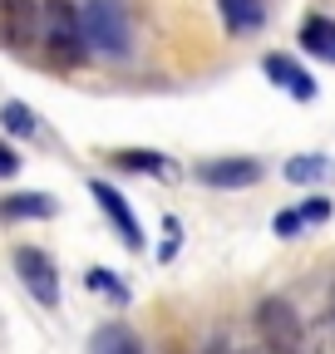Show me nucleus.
Wrapping results in <instances>:
<instances>
[{
	"mask_svg": "<svg viewBox=\"0 0 335 354\" xmlns=\"http://www.w3.org/2000/svg\"><path fill=\"white\" fill-rule=\"evenodd\" d=\"M237 354H281V349H271V344H251V349H237Z\"/></svg>",
	"mask_w": 335,
	"mask_h": 354,
	"instance_id": "obj_20",
	"label": "nucleus"
},
{
	"mask_svg": "<svg viewBox=\"0 0 335 354\" xmlns=\"http://www.w3.org/2000/svg\"><path fill=\"white\" fill-rule=\"evenodd\" d=\"M0 123H6L15 138H30V133L39 128V118H35V109L30 104H20V99H10L6 109H0Z\"/></svg>",
	"mask_w": 335,
	"mask_h": 354,
	"instance_id": "obj_16",
	"label": "nucleus"
},
{
	"mask_svg": "<svg viewBox=\"0 0 335 354\" xmlns=\"http://www.w3.org/2000/svg\"><path fill=\"white\" fill-rule=\"evenodd\" d=\"M84 30H89V50L99 55H129V10L118 6V0H89L84 6Z\"/></svg>",
	"mask_w": 335,
	"mask_h": 354,
	"instance_id": "obj_3",
	"label": "nucleus"
},
{
	"mask_svg": "<svg viewBox=\"0 0 335 354\" xmlns=\"http://www.w3.org/2000/svg\"><path fill=\"white\" fill-rule=\"evenodd\" d=\"M15 271H20L25 290H30L39 305H45V310H55V305H60V276H55V261H50L45 251L20 246V251H15Z\"/></svg>",
	"mask_w": 335,
	"mask_h": 354,
	"instance_id": "obj_4",
	"label": "nucleus"
},
{
	"mask_svg": "<svg viewBox=\"0 0 335 354\" xmlns=\"http://www.w3.org/2000/svg\"><path fill=\"white\" fill-rule=\"evenodd\" d=\"M325 216H330V202H325V197L301 202V207H291V212L276 216V236H296L301 227H311V221H325Z\"/></svg>",
	"mask_w": 335,
	"mask_h": 354,
	"instance_id": "obj_12",
	"label": "nucleus"
},
{
	"mask_svg": "<svg viewBox=\"0 0 335 354\" xmlns=\"http://www.w3.org/2000/svg\"><path fill=\"white\" fill-rule=\"evenodd\" d=\"M89 354H143V339L129 330V325H104V330H94V339H89Z\"/></svg>",
	"mask_w": 335,
	"mask_h": 354,
	"instance_id": "obj_9",
	"label": "nucleus"
},
{
	"mask_svg": "<svg viewBox=\"0 0 335 354\" xmlns=\"http://www.w3.org/2000/svg\"><path fill=\"white\" fill-rule=\"evenodd\" d=\"M301 44H306L316 59L335 64V20H325V15H306V25H301Z\"/></svg>",
	"mask_w": 335,
	"mask_h": 354,
	"instance_id": "obj_10",
	"label": "nucleus"
},
{
	"mask_svg": "<svg viewBox=\"0 0 335 354\" xmlns=\"http://www.w3.org/2000/svg\"><path fill=\"white\" fill-rule=\"evenodd\" d=\"M325 172H330V162H325L320 153H306V158H291V162H286V177H291V183H320Z\"/></svg>",
	"mask_w": 335,
	"mask_h": 354,
	"instance_id": "obj_17",
	"label": "nucleus"
},
{
	"mask_svg": "<svg viewBox=\"0 0 335 354\" xmlns=\"http://www.w3.org/2000/svg\"><path fill=\"white\" fill-rule=\"evenodd\" d=\"M262 69L271 74V84H281V88H286L291 99H301V104H306V99H316V79H311L296 59H286V55H266V64H262Z\"/></svg>",
	"mask_w": 335,
	"mask_h": 354,
	"instance_id": "obj_8",
	"label": "nucleus"
},
{
	"mask_svg": "<svg viewBox=\"0 0 335 354\" xmlns=\"http://www.w3.org/2000/svg\"><path fill=\"white\" fill-rule=\"evenodd\" d=\"M257 335H262V344H271V349H281V354H301V344H306V320L291 310V300H281V295H266L262 305H257Z\"/></svg>",
	"mask_w": 335,
	"mask_h": 354,
	"instance_id": "obj_2",
	"label": "nucleus"
},
{
	"mask_svg": "<svg viewBox=\"0 0 335 354\" xmlns=\"http://www.w3.org/2000/svg\"><path fill=\"white\" fill-rule=\"evenodd\" d=\"M39 25H45V6L39 0H0V35H6V44L25 50V44H35Z\"/></svg>",
	"mask_w": 335,
	"mask_h": 354,
	"instance_id": "obj_5",
	"label": "nucleus"
},
{
	"mask_svg": "<svg viewBox=\"0 0 335 354\" xmlns=\"http://www.w3.org/2000/svg\"><path fill=\"white\" fill-rule=\"evenodd\" d=\"M197 177L207 187H251V183H262V162H251V158H222V162H202Z\"/></svg>",
	"mask_w": 335,
	"mask_h": 354,
	"instance_id": "obj_7",
	"label": "nucleus"
},
{
	"mask_svg": "<svg viewBox=\"0 0 335 354\" xmlns=\"http://www.w3.org/2000/svg\"><path fill=\"white\" fill-rule=\"evenodd\" d=\"M330 310H335V290H330Z\"/></svg>",
	"mask_w": 335,
	"mask_h": 354,
	"instance_id": "obj_22",
	"label": "nucleus"
},
{
	"mask_svg": "<svg viewBox=\"0 0 335 354\" xmlns=\"http://www.w3.org/2000/svg\"><path fill=\"white\" fill-rule=\"evenodd\" d=\"M20 172V153L10 143H0V177H15Z\"/></svg>",
	"mask_w": 335,
	"mask_h": 354,
	"instance_id": "obj_19",
	"label": "nucleus"
},
{
	"mask_svg": "<svg viewBox=\"0 0 335 354\" xmlns=\"http://www.w3.org/2000/svg\"><path fill=\"white\" fill-rule=\"evenodd\" d=\"M301 354H335V310H325L320 320H311Z\"/></svg>",
	"mask_w": 335,
	"mask_h": 354,
	"instance_id": "obj_14",
	"label": "nucleus"
},
{
	"mask_svg": "<svg viewBox=\"0 0 335 354\" xmlns=\"http://www.w3.org/2000/svg\"><path fill=\"white\" fill-rule=\"evenodd\" d=\"M89 192H94V202L104 207V216L114 221V227H118V236L123 241H129L134 251L143 246V227H138V216L129 212V202H123V192H114L109 183H89Z\"/></svg>",
	"mask_w": 335,
	"mask_h": 354,
	"instance_id": "obj_6",
	"label": "nucleus"
},
{
	"mask_svg": "<svg viewBox=\"0 0 335 354\" xmlns=\"http://www.w3.org/2000/svg\"><path fill=\"white\" fill-rule=\"evenodd\" d=\"M89 286H94L99 295H114L118 305H123V300H129V290H123V281H114L109 271H89Z\"/></svg>",
	"mask_w": 335,
	"mask_h": 354,
	"instance_id": "obj_18",
	"label": "nucleus"
},
{
	"mask_svg": "<svg viewBox=\"0 0 335 354\" xmlns=\"http://www.w3.org/2000/svg\"><path fill=\"white\" fill-rule=\"evenodd\" d=\"M217 10L227 20V30H257L266 20V6L262 0H217Z\"/></svg>",
	"mask_w": 335,
	"mask_h": 354,
	"instance_id": "obj_13",
	"label": "nucleus"
},
{
	"mask_svg": "<svg viewBox=\"0 0 335 354\" xmlns=\"http://www.w3.org/2000/svg\"><path fill=\"white\" fill-rule=\"evenodd\" d=\"M202 354H232V349H227V344H222V339H212V344H207V349H202Z\"/></svg>",
	"mask_w": 335,
	"mask_h": 354,
	"instance_id": "obj_21",
	"label": "nucleus"
},
{
	"mask_svg": "<svg viewBox=\"0 0 335 354\" xmlns=\"http://www.w3.org/2000/svg\"><path fill=\"white\" fill-rule=\"evenodd\" d=\"M123 167H134V172H158V177H173V162H168L163 153H143V148H123L114 153Z\"/></svg>",
	"mask_w": 335,
	"mask_h": 354,
	"instance_id": "obj_15",
	"label": "nucleus"
},
{
	"mask_svg": "<svg viewBox=\"0 0 335 354\" xmlns=\"http://www.w3.org/2000/svg\"><path fill=\"white\" fill-rule=\"evenodd\" d=\"M39 39L60 64H79L89 55V30H84V10H74V0H45V25Z\"/></svg>",
	"mask_w": 335,
	"mask_h": 354,
	"instance_id": "obj_1",
	"label": "nucleus"
},
{
	"mask_svg": "<svg viewBox=\"0 0 335 354\" xmlns=\"http://www.w3.org/2000/svg\"><path fill=\"white\" fill-rule=\"evenodd\" d=\"M55 212H60V207H55L50 192H15V197L0 202V216H6V221H20V216H55Z\"/></svg>",
	"mask_w": 335,
	"mask_h": 354,
	"instance_id": "obj_11",
	"label": "nucleus"
}]
</instances>
